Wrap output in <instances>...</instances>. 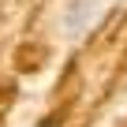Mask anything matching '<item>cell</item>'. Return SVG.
I'll use <instances>...</instances> for the list:
<instances>
[{"instance_id":"6da1fadb","label":"cell","mask_w":127,"mask_h":127,"mask_svg":"<svg viewBox=\"0 0 127 127\" xmlns=\"http://www.w3.org/2000/svg\"><path fill=\"white\" fill-rule=\"evenodd\" d=\"M41 127H45V123H41Z\"/></svg>"}]
</instances>
